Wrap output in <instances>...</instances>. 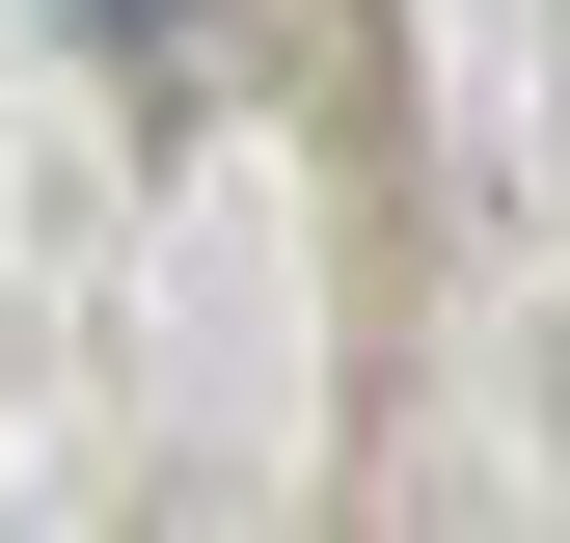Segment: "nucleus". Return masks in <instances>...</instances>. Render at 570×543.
<instances>
[{
  "mask_svg": "<svg viewBox=\"0 0 570 543\" xmlns=\"http://www.w3.org/2000/svg\"><path fill=\"white\" fill-rule=\"evenodd\" d=\"M55 28H82L109 82H190V55H218V0H55Z\"/></svg>",
  "mask_w": 570,
  "mask_h": 543,
  "instance_id": "1",
  "label": "nucleus"
}]
</instances>
